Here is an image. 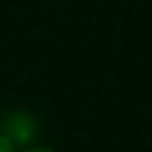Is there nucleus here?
Listing matches in <instances>:
<instances>
[{
  "mask_svg": "<svg viewBox=\"0 0 152 152\" xmlns=\"http://www.w3.org/2000/svg\"><path fill=\"white\" fill-rule=\"evenodd\" d=\"M33 131H36L33 119H31L28 114L17 112V114H10V116L2 121V131H0V135H5V138L17 147L19 142L31 140V138H33Z\"/></svg>",
  "mask_w": 152,
  "mask_h": 152,
  "instance_id": "1",
  "label": "nucleus"
},
{
  "mask_svg": "<svg viewBox=\"0 0 152 152\" xmlns=\"http://www.w3.org/2000/svg\"><path fill=\"white\" fill-rule=\"evenodd\" d=\"M0 152H17V147H14L5 135H0Z\"/></svg>",
  "mask_w": 152,
  "mask_h": 152,
  "instance_id": "2",
  "label": "nucleus"
},
{
  "mask_svg": "<svg viewBox=\"0 0 152 152\" xmlns=\"http://www.w3.org/2000/svg\"><path fill=\"white\" fill-rule=\"evenodd\" d=\"M21 152H55V150H50V147H26Z\"/></svg>",
  "mask_w": 152,
  "mask_h": 152,
  "instance_id": "3",
  "label": "nucleus"
}]
</instances>
